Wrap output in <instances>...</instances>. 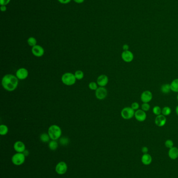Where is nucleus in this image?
Instances as JSON below:
<instances>
[{"label": "nucleus", "mask_w": 178, "mask_h": 178, "mask_svg": "<svg viewBox=\"0 0 178 178\" xmlns=\"http://www.w3.org/2000/svg\"><path fill=\"white\" fill-rule=\"evenodd\" d=\"M18 80L16 76L12 74H7L2 79L3 88L9 92L14 91L18 87Z\"/></svg>", "instance_id": "f257e3e1"}, {"label": "nucleus", "mask_w": 178, "mask_h": 178, "mask_svg": "<svg viewBox=\"0 0 178 178\" xmlns=\"http://www.w3.org/2000/svg\"><path fill=\"white\" fill-rule=\"evenodd\" d=\"M48 133L50 136V139L52 140H57L62 135V130L59 126L53 125L49 127Z\"/></svg>", "instance_id": "f03ea898"}, {"label": "nucleus", "mask_w": 178, "mask_h": 178, "mask_svg": "<svg viewBox=\"0 0 178 178\" xmlns=\"http://www.w3.org/2000/svg\"><path fill=\"white\" fill-rule=\"evenodd\" d=\"M76 78L74 74L71 72H66L62 75L61 81L63 84L67 86H71L76 83Z\"/></svg>", "instance_id": "7ed1b4c3"}, {"label": "nucleus", "mask_w": 178, "mask_h": 178, "mask_svg": "<svg viewBox=\"0 0 178 178\" xmlns=\"http://www.w3.org/2000/svg\"><path fill=\"white\" fill-rule=\"evenodd\" d=\"M135 111L131 107H126L122 109L121 116L125 120H130L134 117Z\"/></svg>", "instance_id": "20e7f679"}, {"label": "nucleus", "mask_w": 178, "mask_h": 178, "mask_svg": "<svg viewBox=\"0 0 178 178\" xmlns=\"http://www.w3.org/2000/svg\"><path fill=\"white\" fill-rule=\"evenodd\" d=\"M25 155L23 153H16L12 157V162L16 166H21L25 161Z\"/></svg>", "instance_id": "39448f33"}, {"label": "nucleus", "mask_w": 178, "mask_h": 178, "mask_svg": "<svg viewBox=\"0 0 178 178\" xmlns=\"http://www.w3.org/2000/svg\"><path fill=\"white\" fill-rule=\"evenodd\" d=\"M108 94V91L105 87L98 88L95 91V96L98 100H102L105 99L107 97Z\"/></svg>", "instance_id": "423d86ee"}, {"label": "nucleus", "mask_w": 178, "mask_h": 178, "mask_svg": "<svg viewBox=\"0 0 178 178\" xmlns=\"http://www.w3.org/2000/svg\"><path fill=\"white\" fill-rule=\"evenodd\" d=\"M67 170V165L64 162H60L55 167V171L60 175H62L66 173Z\"/></svg>", "instance_id": "0eeeda50"}, {"label": "nucleus", "mask_w": 178, "mask_h": 178, "mask_svg": "<svg viewBox=\"0 0 178 178\" xmlns=\"http://www.w3.org/2000/svg\"><path fill=\"white\" fill-rule=\"evenodd\" d=\"M31 53L36 57H42L45 54V50L40 45H36L32 47Z\"/></svg>", "instance_id": "6e6552de"}, {"label": "nucleus", "mask_w": 178, "mask_h": 178, "mask_svg": "<svg viewBox=\"0 0 178 178\" xmlns=\"http://www.w3.org/2000/svg\"><path fill=\"white\" fill-rule=\"evenodd\" d=\"M29 72L26 68H21L17 70L16 75L17 78L19 80H25L28 77Z\"/></svg>", "instance_id": "1a4fd4ad"}, {"label": "nucleus", "mask_w": 178, "mask_h": 178, "mask_svg": "<svg viewBox=\"0 0 178 178\" xmlns=\"http://www.w3.org/2000/svg\"><path fill=\"white\" fill-rule=\"evenodd\" d=\"M121 58L124 62L131 63L134 59V54L130 50L125 51L122 53Z\"/></svg>", "instance_id": "9d476101"}, {"label": "nucleus", "mask_w": 178, "mask_h": 178, "mask_svg": "<svg viewBox=\"0 0 178 178\" xmlns=\"http://www.w3.org/2000/svg\"><path fill=\"white\" fill-rule=\"evenodd\" d=\"M134 117L138 121L143 122L147 118V114L142 109H138L135 112Z\"/></svg>", "instance_id": "9b49d317"}, {"label": "nucleus", "mask_w": 178, "mask_h": 178, "mask_svg": "<svg viewBox=\"0 0 178 178\" xmlns=\"http://www.w3.org/2000/svg\"><path fill=\"white\" fill-rule=\"evenodd\" d=\"M152 94L150 91H144L140 95V100L143 103H149L152 99Z\"/></svg>", "instance_id": "f8f14e48"}, {"label": "nucleus", "mask_w": 178, "mask_h": 178, "mask_svg": "<svg viewBox=\"0 0 178 178\" xmlns=\"http://www.w3.org/2000/svg\"><path fill=\"white\" fill-rule=\"evenodd\" d=\"M109 82L108 77L106 75H100L97 79V83L98 85L101 87H105L107 85Z\"/></svg>", "instance_id": "ddd939ff"}, {"label": "nucleus", "mask_w": 178, "mask_h": 178, "mask_svg": "<svg viewBox=\"0 0 178 178\" xmlns=\"http://www.w3.org/2000/svg\"><path fill=\"white\" fill-rule=\"evenodd\" d=\"M166 117L162 114L158 116H156V117L155 119V123L156 126L159 127H164L166 124Z\"/></svg>", "instance_id": "4468645a"}, {"label": "nucleus", "mask_w": 178, "mask_h": 178, "mask_svg": "<svg viewBox=\"0 0 178 178\" xmlns=\"http://www.w3.org/2000/svg\"><path fill=\"white\" fill-rule=\"evenodd\" d=\"M14 148L17 153H23L26 150V146L23 142L18 141L15 143Z\"/></svg>", "instance_id": "2eb2a0df"}, {"label": "nucleus", "mask_w": 178, "mask_h": 178, "mask_svg": "<svg viewBox=\"0 0 178 178\" xmlns=\"http://www.w3.org/2000/svg\"><path fill=\"white\" fill-rule=\"evenodd\" d=\"M169 158L172 160H176L178 158V148L177 147H172L168 151Z\"/></svg>", "instance_id": "dca6fc26"}, {"label": "nucleus", "mask_w": 178, "mask_h": 178, "mask_svg": "<svg viewBox=\"0 0 178 178\" xmlns=\"http://www.w3.org/2000/svg\"><path fill=\"white\" fill-rule=\"evenodd\" d=\"M152 157L149 154H144L143 155L142 158H141V162L142 164L146 166L150 165L152 163Z\"/></svg>", "instance_id": "f3484780"}, {"label": "nucleus", "mask_w": 178, "mask_h": 178, "mask_svg": "<svg viewBox=\"0 0 178 178\" xmlns=\"http://www.w3.org/2000/svg\"><path fill=\"white\" fill-rule=\"evenodd\" d=\"M171 91L178 93V78L174 79L170 83Z\"/></svg>", "instance_id": "a211bd4d"}, {"label": "nucleus", "mask_w": 178, "mask_h": 178, "mask_svg": "<svg viewBox=\"0 0 178 178\" xmlns=\"http://www.w3.org/2000/svg\"><path fill=\"white\" fill-rule=\"evenodd\" d=\"M160 90L162 91V93H163L164 94H168L171 91V88H170V84L168 83H166L162 85L161 87V89Z\"/></svg>", "instance_id": "6ab92c4d"}, {"label": "nucleus", "mask_w": 178, "mask_h": 178, "mask_svg": "<svg viewBox=\"0 0 178 178\" xmlns=\"http://www.w3.org/2000/svg\"><path fill=\"white\" fill-rule=\"evenodd\" d=\"M48 146H49V149L51 151H55L59 146V144H58V143H57V140H52L49 142Z\"/></svg>", "instance_id": "aec40b11"}, {"label": "nucleus", "mask_w": 178, "mask_h": 178, "mask_svg": "<svg viewBox=\"0 0 178 178\" xmlns=\"http://www.w3.org/2000/svg\"><path fill=\"white\" fill-rule=\"evenodd\" d=\"M40 139L41 141L43 142L47 143L50 142L51 139L48 133H43L40 135Z\"/></svg>", "instance_id": "412c9836"}, {"label": "nucleus", "mask_w": 178, "mask_h": 178, "mask_svg": "<svg viewBox=\"0 0 178 178\" xmlns=\"http://www.w3.org/2000/svg\"><path fill=\"white\" fill-rule=\"evenodd\" d=\"M9 132V128L5 125H1L0 126V134L1 135H5Z\"/></svg>", "instance_id": "4be33fe9"}, {"label": "nucleus", "mask_w": 178, "mask_h": 178, "mask_svg": "<svg viewBox=\"0 0 178 178\" xmlns=\"http://www.w3.org/2000/svg\"><path fill=\"white\" fill-rule=\"evenodd\" d=\"M171 113V109L169 106H165L162 109V114L165 116H168Z\"/></svg>", "instance_id": "5701e85b"}, {"label": "nucleus", "mask_w": 178, "mask_h": 178, "mask_svg": "<svg viewBox=\"0 0 178 178\" xmlns=\"http://www.w3.org/2000/svg\"><path fill=\"white\" fill-rule=\"evenodd\" d=\"M74 74L77 80H82L83 79L84 77L83 71L79 70L75 71V72Z\"/></svg>", "instance_id": "b1692460"}, {"label": "nucleus", "mask_w": 178, "mask_h": 178, "mask_svg": "<svg viewBox=\"0 0 178 178\" xmlns=\"http://www.w3.org/2000/svg\"><path fill=\"white\" fill-rule=\"evenodd\" d=\"M27 43L29 46H30L31 47H33L34 46L37 45V41L35 38L34 37H30L27 40Z\"/></svg>", "instance_id": "393cba45"}, {"label": "nucleus", "mask_w": 178, "mask_h": 178, "mask_svg": "<svg viewBox=\"0 0 178 178\" xmlns=\"http://www.w3.org/2000/svg\"><path fill=\"white\" fill-rule=\"evenodd\" d=\"M152 112L155 115L158 116L162 114V109L159 107V106H155L153 107Z\"/></svg>", "instance_id": "a878e982"}, {"label": "nucleus", "mask_w": 178, "mask_h": 178, "mask_svg": "<svg viewBox=\"0 0 178 178\" xmlns=\"http://www.w3.org/2000/svg\"><path fill=\"white\" fill-rule=\"evenodd\" d=\"M59 142L61 145H63V146H67L69 144V139L67 137H65V136L62 137V138L60 139Z\"/></svg>", "instance_id": "bb28decb"}, {"label": "nucleus", "mask_w": 178, "mask_h": 178, "mask_svg": "<svg viewBox=\"0 0 178 178\" xmlns=\"http://www.w3.org/2000/svg\"><path fill=\"white\" fill-rule=\"evenodd\" d=\"M98 84L97 82L92 81L89 84L88 87L91 90L96 91L98 89Z\"/></svg>", "instance_id": "cd10ccee"}, {"label": "nucleus", "mask_w": 178, "mask_h": 178, "mask_svg": "<svg viewBox=\"0 0 178 178\" xmlns=\"http://www.w3.org/2000/svg\"><path fill=\"white\" fill-rule=\"evenodd\" d=\"M150 108V106L149 104V103H143L141 106V109H142L143 110H144L145 112L149 111Z\"/></svg>", "instance_id": "c85d7f7f"}, {"label": "nucleus", "mask_w": 178, "mask_h": 178, "mask_svg": "<svg viewBox=\"0 0 178 178\" xmlns=\"http://www.w3.org/2000/svg\"><path fill=\"white\" fill-rule=\"evenodd\" d=\"M173 144H174V143H173V141L170 140V139L166 141L165 143V146L169 149L173 147Z\"/></svg>", "instance_id": "c756f323"}, {"label": "nucleus", "mask_w": 178, "mask_h": 178, "mask_svg": "<svg viewBox=\"0 0 178 178\" xmlns=\"http://www.w3.org/2000/svg\"><path fill=\"white\" fill-rule=\"evenodd\" d=\"M131 107L133 108L135 111L137 110L138 109H139L140 108V104L138 102H133L132 105H131Z\"/></svg>", "instance_id": "7c9ffc66"}, {"label": "nucleus", "mask_w": 178, "mask_h": 178, "mask_svg": "<svg viewBox=\"0 0 178 178\" xmlns=\"http://www.w3.org/2000/svg\"><path fill=\"white\" fill-rule=\"evenodd\" d=\"M11 0H0V4L1 5H7L10 2Z\"/></svg>", "instance_id": "2f4dec72"}, {"label": "nucleus", "mask_w": 178, "mask_h": 178, "mask_svg": "<svg viewBox=\"0 0 178 178\" xmlns=\"http://www.w3.org/2000/svg\"><path fill=\"white\" fill-rule=\"evenodd\" d=\"M60 3L63 4H68L71 1V0H57Z\"/></svg>", "instance_id": "473e14b6"}, {"label": "nucleus", "mask_w": 178, "mask_h": 178, "mask_svg": "<svg viewBox=\"0 0 178 178\" xmlns=\"http://www.w3.org/2000/svg\"><path fill=\"white\" fill-rule=\"evenodd\" d=\"M142 152L143 154H147L148 152V148L147 146H143L142 148Z\"/></svg>", "instance_id": "72a5a7b5"}, {"label": "nucleus", "mask_w": 178, "mask_h": 178, "mask_svg": "<svg viewBox=\"0 0 178 178\" xmlns=\"http://www.w3.org/2000/svg\"><path fill=\"white\" fill-rule=\"evenodd\" d=\"M122 48H123V51H128V50H129V45L126 44H124V45H123Z\"/></svg>", "instance_id": "f704fd0d"}, {"label": "nucleus", "mask_w": 178, "mask_h": 178, "mask_svg": "<svg viewBox=\"0 0 178 178\" xmlns=\"http://www.w3.org/2000/svg\"><path fill=\"white\" fill-rule=\"evenodd\" d=\"M0 9L2 12H5L6 11V7L5 5H1Z\"/></svg>", "instance_id": "c9c22d12"}, {"label": "nucleus", "mask_w": 178, "mask_h": 178, "mask_svg": "<svg viewBox=\"0 0 178 178\" xmlns=\"http://www.w3.org/2000/svg\"><path fill=\"white\" fill-rule=\"evenodd\" d=\"M24 155H25V156H28L29 155V152L28 151V150H25V151H24L23 153Z\"/></svg>", "instance_id": "e433bc0d"}, {"label": "nucleus", "mask_w": 178, "mask_h": 178, "mask_svg": "<svg viewBox=\"0 0 178 178\" xmlns=\"http://www.w3.org/2000/svg\"><path fill=\"white\" fill-rule=\"evenodd\" d=\"M73 1L77 3H79V4H81V3H83L85 0H73Z\"/></svg>", "instance_id": "4c0bfd02"}, {"label": "nucleus", "mask_w": 178, "mask_h": 178, "mask_svg": "<svg viewBox=\"0 0 178 178\" xmlns=\"http://www.w3.org/2000/svg\"><path fill=\"white\" fill-rule=\"evenodd\" d=\"M176 114L178 116V105L176 108Z\"/></svg>", "instance_id": "58836bf2"}, {"label": "nucleus", "mask_w": 178, "mask_h": 178, "mask_svg": "<svg viewBox=\"0 0 178 178\" xmlns=\"http://www.w3.org/2000/svg\"><path fill=\"white\" fill-rule=\"evenodd\" d=\"M177 100H178V95H177Z\"/></svg>", "instance_id": "ea45409f"}]
</instances>
